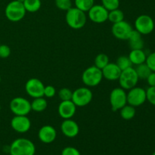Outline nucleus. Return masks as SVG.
Segmentation results:
<instances>
[{
	"label": "nucleus",
	"instance_id": "9",
	"mask_svg": "<svg viewBox=\"0 0 155 155\" xmlns=\"http://www.w3.org/2000/svg\"><path fill=\"white\" fill-rule=\"evenodd\" d=\"M135 30L143 35H148L154 30V21L150 15H141L136 18L134 23Z\"/></svg>",
	"mask_w": 155,
	"mask_h": 155
},
{
	"label": "nucleus",
	"instance_id": "8",
	"mask_svg": "<svg viewBox=\"0 0 155 155\" xmlns=\"http://www.w3.org/2000/svg\"><path fill=\"white\" fill-rule=\"evenodd\" d=\"M93 94L89 87H80L73 92L71 101L77 107H85L92 101Z\"/></svg>",
	"mask_w": 155,
	"mask_h": 155
},
{
	"label": "nucleus",
	"instance_id": "24",
	"mask_svg": "<svg viewBox=\"0 0 155 155\" xmlns=\"http://www.w3.org/2000/svg\"><path fill=\"white\" fill-rule=\"evenodd\" d=\"M134 68L136 70V72L139 80H146L147 77L149 76V74L152 72L149 68V67L146 64V63L136 65V68Z\"/></svg>",
	"mask_w": 155,
	"mask_h": 155
},
{
	"label": "nucleus",
	"instance_id": "43",
	"mask_svg": "<svg viewBox=\"0 0 155 155\" xmlns=\"http://www.w3.org/2000/svg\"><path fill=\"white\" fill-rule=\"evenodd\" d=\"M0 45H1V42H0Z\"/></svg>",
	"mask_w": 155,
	"mask_h": 155
},
{
	"label": "nucleus",
	"instance_id": "21",
	"mask_svg": "<svg viewBox=\"0 0 155 155\" xmlns=\"http://www.w3.org/2000/svg\"><path fill=\"white\" fill-rule=\"evenodd\" d=\"M31 104V110L35 112H42L47 108L48 103L46 99L44 97H39L35 98L30 102Z\"/></svg>",
	"mask_w": 155,
	"mask_h": 155
},
{
	"label": "nucleus",
	"instance_id": "2",
	"mask_svg": "<svg viewBox=\"0 0 155 155\" xmlns=\"http://www.w3.org/2000/svg\"><path fill=\"white\" fill-rule=\"evenodd\" d=\"M65 21L71 28L74 30H80L86 25L87 17L86 12L80 10L76 7H71L66 12Z\"/></svg>",
	"mask_w": 155,
	"mask_h": 155
},
{
	"label": "nucleus",
	"instance_id": "22",
	"mask_svg": "<svg viewBox=\"0 0 155 155\" xmlns=\"http://www.w3.org/2000/svg\"><path fill=\"white\" fill-rule=\"evenodd\" d=\"M136 107L128 104H126L120 110V117L125 120H130L133 118H134V117L136 116Z\"/></svg>",
	"mask_w": 155,
	"mask_h": 155
},
{
	"label": "nucleus",
	"instance_id": "13",
	"mask_svg": "<svg viewBox=\"0 0 155 155\" xmlns=\"http://www.w3.org/2000/svg\"><path fill=\"white\" fill-rule=\"evenodd\" d=\"M108 12L102 5L95 4L88 12V16L92 22L103 24L108 19Z\"/></svg>",
	"mask_w": 155,
	"mask_h": 155
},
{
	"label": "nucleus",
	"instance_id": "10",
	"mask_svg": "<svg viewBox=\"0 0 155 155\" xmlns=\"http://www.w3.org/2000/svg\"><path fill=\"white\" fill-rule=\"evenodd\" d=\"M127 94V104L135 107L142 105L147 101L146 90L142 87L135 86L128 90Z\"/></svg>",
	"mask_w": 155,
	"mask_h": 155
},
{
	"label": "nucleus",
	"instance_id": "15",
	"mask_svg": "<svg viewBox=\"0 0 155 155\" xmlns=\"http://www.w3.org/2000/svg\"><path fill=\"white\" fill-rule=\"evenodd\" d=\"M61 131L64 136L72 139L75 138L79 134L80 127L76 121L72 120V118L66 119L64 120L61 124Z\"/></svg>",
	"mask_w": 155,
	"mask_h": 155
},
{
	"label": "nucleus",
	"instance_id": "41",
	"mask_svg": "<svg viewBox=\"0 0 155 155\" xmlns=\"http://www.w3.org/2000/svg\"><path fill=\"white\" fill-rule=\"evenodd\" d=\"M1 108H2V107H1V104H0V111H1Z\"/></svg>",
	"mask_w": 155,
	"mask_h": 155
},
{
	"label": "nucleus",
	"instance_id": "32",
	"mask_svg": "<svg viewBox=\"0 0 155 155\" xmlns=\"http://www.w3.org/2000/svg\"><path fill=\"white\" fill-rule=\"evenodd\" d=\"M146 90L147 101L152 105L155 106V86H148Z\"/></svg>",
	"mask_w": 155,
	"mask_h": 155
},
{
	"label": "nucleus",
	"instance_id": "36",
	"mask_svg": "<svg viewBox=\"0 0 155 155\" xmlns=\"http://www.w3.org/2000/svg\"><path fill=\"white\" fill-rule=\"evenodd\" d=\"M11 54V48L8 45L1 44L0 45V58H7Z\"/></svg>",
	"mask_w": 155,
	"mask_h": 155
},
{
	"label": "nucleus",
	"instance_id": "30",
	"mask_svg": "<svg viewBox=\"0 0 155 155\" xmlns=\"http://www.w3.org/2000/svg\"><path fill=\"white\" fill-rule=\"evenodd\" d=\"M55 6L61 11L67 12L72 7V1L71 0H54Z\"/></svg>",
	"mask_w": 155,
	"mask_h": 155
},
{
	"label": "nucleus",
	"instance_id": "33",
	"mask_svg": "<svg viewBox=\"0 0 155 155\" xmlns=\"http://www.w3.org/2000/svg\"><path fill=\"white\" fill-rule=\"evenodd\" d=\"M145 63H146V64L149 67V68L151 69V71L155 72V51L150 53L148 55H147Z\"/></svg>",
	"mask_w": 155,
	"mask_h": 155
},
{
	"label": "nucleus",
	"instance_id": "25",
	"mask_svg": "<svg viewBox=\"0 0 155 155\" xmlns=\"http://www.w3.org/2000/svg\"><path fill=\"white\" fill-rule=\"evenodd\" d=\"M124 20V13L122 10L119 8L114 9V10L110 11L108 12V19L110 22L112 24H116V23L120 22Z\"/></svg>",
	"mask_w": 155,
	"mask_h": 155
},
{
	"label": "nucleus",
	"instance_id": "42",
	"mask_svg": "<svg viewBox=\"0 0 155 155\" xmlns=\"http://www.w3.org/2000/svg\"><path fill=\"white\" fill-rule=\"evenodd\" d=\"M6 155H11L10 154H6Z\"/></svg>",
	"mask_w": 155,
	"mask_h": 155
},
{
	"label": "nucleus",
	"instance_id": "5",
	"mask_svg": "<svg viewBox=\"0 0 155 155\" xmlns=\"http://www.w3.org/2000/svg\"><path fill=\"white\" fill-rule=\"evenodd\" d=\"M139 80V79L136 74V70L133 67H131L121 71L118 81L122 89L125 90H130L132 88L136 86Z\"/></svg>",
	"mask_w": 155,
	"mask_h": 155
},
{
	"label": "nucleus",
	"instance_id": "17",
	"mask_svg": "<svg viewBox=\"0 0 155 155\" xmlns=\"http://www.w3.org/2000/svg\"><path fill=\"white\" fill-rule=\"evenodd\" d=\"M77 106L71 100L61 101L58 107V114L62 119H71L75 115L77 111Z\"/></svg>",
	"mask_w": 155,
	"mask_h": 155
},
{
	"label": "nucleus",
	"instance_id": "38",
	"mask_svg": "<svg viewBox=\"0 0 155 155\" xmlns=\"http://www.w3.org/2000/svg\"><path fill=\"white\" fill-rule=\"evenodd\" d=\"M17 1H18V2H24V0H17Z\"/></svg>",
	"mask_w": 155,
	"mask_h": 155
},
{
	"label": "nucleus",
	"instance_id": "29",
	"mask_svg": "<svg viewBox=\"0 0 155 155\" xmlns=\"http://www.w3.org/2000/svg\"><path fill=\"white\" fill-rule=\"evenodd\" d=\"M101 5L108 12L119 8L120 0H101Z\"/></svg>",
	"mask_w": 155,
	"mask_h": 155
},
{
	"label": "nucleus",
	"instance_id": "14",
	"mask_svg": "<svg viewBox=\"0 0 155 155\" xmlns=\"http://www.w3.org/2000/svg\"><path fill=\"white\" fill-rule=\"evenodd\" d=\"M11 127L18 133H26L31 128V121L27 116L15 115L11 120Z\"/></svg>",
	"mask_w": 155,
	"mask_h": 155
},
{
	"label": "nucleus",
	"instance_id": "19",
	"mask_svg": "<svg viewBox=\"0 0 155 155\" xmlns=\"http://www.w3.org/2000/svg\"><path fill=\"white\" fill-rule=\"evenodd\" d=\"M127 40L131 49H143L145 42L142 38V35L136 31L135 29H133L132 33H130Z\"/></svg>",
	"mask_w": 155,
	"mask_h": 155
},
{
	"label": "nucleus",
	"instance_id": "23",
	"mask_svg": "<svg viewBox=\"0 0 155 155\" xmlns=\"http://www.w3.org/2000/svg\"><path fill=\"white\" fill-rule=\"evenodd\" d=\"M26 12L30 13H35L40 9L42 5L41 0H24L23 2Z\"/></svg>",
	"mask_w": 155,
	"mask_h": 155
},
{
	"label": "nucleus",
	"instance_id": "27",
	"mask_svg": "<svg viewBox=\"0 0 155 155\" xmlns=\"http://www.w3.org/2000/svg\"><path fill=\"white\" fill-rule=\"evenodd\" d=\"M109 62L110 61H109L108 56L104 53H100L95 57V61H94V63H95L94 65L99 69L102 70Z\"/></svg>",
	"mask_w": 155,
	"mask_h": 155
},
{
	"label": "nucleus",
	"instance_id": "26",
	"mask_svg": "<svg viewBox=\"0 0 155 155\" xmlns=\"http://www.w3.org/2000/svg\"><path fill=\"white\" fill-rule=\"evenodd\" d=\"M75 7L84 12H88L95 5V0H74Z\"/></svg>",
	"mask_w": 155,
	"mask_h": 155
},
{
	"label": "nucleus",
	"instance_id": "20",
	"mask_svg": "<svg viewBox=\"0 0 155 155\" xmlns=\"http://www.w3.org/2000/svg\"><path fill=\"white\" fill-rule=\"evenodd\" d=\"M133 65H139L145 63L147 54L143 49H132L128 55Z\"/></svg>",
	"mask_w": 155,
	"mask_h": 155
},
{
	"label": "nucleus",
	"instance_id": "12",
	"mask_svg": "<svg viewBox=\"0 0 155 155\" xmlns=\"http://www.w3.org/2000/svg\"><path fill=\"white\" fill-rule=\"evenodd\" d=\"M45 85L37 78H31L25 84V91L28 95L33 98L44 97Z\"/></svg>",
	"mask_w": 155,
	"mask_h": 155
},
{
	"label": "nucleus",
	"instance_id": "4",
	"mask_svg": "<svg viewBox=\"0 0 155 155\" xmlns=\"http://www.w3.org/2000/svg\"><path fill=\"white\" fill-rule=\"evenodd\" d=\"M103 79L102 71L95 65L86 68L82 74V81L87 87L98 86Z\"/></svg>",
	"mask_w": 155,
	"mask_h": 155
},
{
	"label": "nucleus",
	"instance_id": "39",
	"mask_svg": "<svg viewBox=\"0 0 155 155\" xmlns=\"http://www.w3.org/2000/svg\"><path fill=\"white\" fill-rule=\"evenodd\" d=\"M1 80H2V78H1V76H0V83H1Z\"/></svg>",
	"mask_w": 155,
	"mask_h": 155
},
{
	"label": "nucleus",
	"instance_id": "1",
	"mask_svg": "<svg viewBox=\"0 0 155 155\" xmlns=\"http://www.w3.org/2000/svg\"><path fill=\"white\" fill-rule=\"evenodd\" d=\"M36 146L31 140L26 138L15 139L9 145L11 155H35Z\"/></svg>",
	"mask_w": 155,
	"mask_h": 155
},
{
	"label": "nucleus",
	"instance_id": "40",
	"mask_svg": "<svg viewBox=\"0 0 155 155\" xmlns=\"http://www.w3.org/2000/svg\"><path fill=\"white\" fill-rule=\"evenodd\" d=\"M152 155H155V151H154V152H153V154H152Z\"/></svg>",
	"mask_w": 155,
	"mask_h": 155
},
{
	"label": "nucleus",
	"instance_id": "3",
	"mask_svg": "<svg viewBox=\"0 0 155 155\" xmlns=\"http://www.w3.org/2000/svg\"><path fill=\"white\" fill-rule=\"evenodd\" d=\"M26 9L22 2L13 0L8 3L5 9L6 18L12 22H18L25 17Z\"/></svg>",
	"mask_w": 155,
	"mask_h": 155
},
{
	"label": "nucleus",
	"instance_id": "34",
	"mask_svg": "<svg viewBox=\"0 0 155 155\" xmlns=\"http://www.w3.org/2000/svg\"><path fill=\"white\" fill-rule=\"evenodd\" d=\"M56 89L53 86L48 85V86H45L44 89V97L47 98H51L55 95Z\"/></svg>",
	"mask_w": 155,
	"mask_h": 155
},
{
	"label": "nucleus",
	"instance_id": "31",
	"mask_svg": "<svg viewBox=\"0 0 155 155\" xmlns=\"http://www.w3.org/2000/svg\"><path fill=\"white\" fill-rule=\"evenodd\" d=\"M73 91L69 88H62L58 92V97L61 101H70L72 99Z\"/></svg>",
	"mask_w": 155,
	"mask_h": 155
},
{
	"label": "nucleus",
	"instance_id": "28",
	"mask_svg": "<svg viewBox=\"0 0 155 155\" xmlns=\"http://www.w3.org/2000/svg\"><path fill=\"white\" fill-rule=\"evenodd\" d=\"M116 64L121 71H124V70H126L127 68L133 67V64H132L128 56L125 55L120 56L117 58V60Z\"/></svg>",
	"mask_w": 155,
	"mask_h": 155
},
{
	"label": "nucleus",
	"instance_id": "11",
	"mask_svg": "<svg viewBox=\"0 0 155 155\" xmlns=\"http://www.w3.org/2000/svg\"><path fill=\"white\" fill-rule=\"evenodd\" d=\"M133 30V28L131 24L125 20L113 24L111 27V33L113 36L120 40H127Z\"/></svg>",
	"mask_w": 155,
	"mask_h": 155
},
{
	"label": "nucleus",
	"instance_id": "7",
	"mask_svg": "<svg viewBox=\"0 0 155 155\" xmlns=\"http://www.w3.org/2000/svg\"><path fill=\"white\" fill-rule=\"evenodd\" d=\"M110 104L113 111H117L127 104V94L125 89L117 87L110 93Z\"/></svg>",
	"mask_w": 155,
	"mask_h": 155
},
{
	"label": "nucleus",
	"instance_id": "35",
	"mask_svg": "<svg viewBox=\"0 0 155 155\" xmlns=\"http://www.w3.org/2000/svg\"><path fill=\"white\" fill-rule=\"evenodd\" d=\"M61 155H81V154L77 148L72 146H68L62 150Z\"/></svg>",
	"mask_w": 155,
	"mask_h": 155
},
{
	"label": "nucleus",
	"instance_id": "16",
	"mask_svg": "<svg viewBox=\"0 0 155 155\" xmlns=\"http://www.w3.org/2000/svg\"><path fill=\"white\" fill-rule=\"evenodd\" d=\"M38 138L44 144H51L57 138V131L51 125H44L38 131Z\"/></svg>",
	"mask_w": 155,
	"mask_h": 155
},
{
	"label": "nucleus",
	"instance_id": "37",
	"mask_svg": "<svg viewBox=\"0 0 155 155\" xmlns=\"http://www.w3.org/2000/svg\"><path fill=\"white\" fill-rule=\"evenodd\" d=\"M145 80L149 86H155V72L152 71Z\"/></svg>",
	"mask_w": 155,
	"mask_h": 155
},
{
	"label": "nucleus",
	"instance_id": "18",
	"mask_svg": "<svg viewBox=\"0 0 155 155\" xmlns=\"http://www.w3.org/2000/svg\"><path fill=\"white\" fill-rule=\"evenodd\" d=\"M103 78L109 81H115L119 80V77L121 74V70L117 65L116 63H110L109 62L102 70Z\"/></svg>",
	"mask_w": 155,
	"mask_h": 155
},
{
	"label": "nucleus",
	"instance_id": "6",
	"mask_svg": "<svg viewBox=\"0 0 155 155\" xmlns=\"http://www.w3.org/2000/svg\"><path fill=\"white\" fill-rule=\"evenodd\" d=\"M10 110L14 115L27 116L31 111V104L24 97H15L9 104Z\"/></svg>",
	"mask_w": 155,
	"mask_h": 155
}]
</instances>
